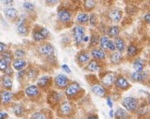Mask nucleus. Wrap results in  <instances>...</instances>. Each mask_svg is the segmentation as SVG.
Returning <instances> with one entry per match:
<instances>
[{
    "mask_svg": "<svg viewBox=\"0 0 150 119\" xmlns=\"http://www.w3.org/2000/svg\"><path fill=\"white\" fill-rule=\"evenodd\" d=\"M122 105L128 111H134L138 107V101L134 97H125L122 100Z\"/></svg>",
    "mask_w": 150,
    "mask_h": 119,
    "instance_id": "1",
    "label": "nucleus"
},
{
    "mask_svg": "<svg viewBox=\"0 0 150 119\" xmlns=\"http://www.w3.org/2000/svg\"><path fill=\"white\" fill-rule=\"evenodd\" d=\"M73 34H74L76 43L79 44L83 41L85 36V28L81 27V26H76L73 30Z\"/></svg>",
    "mask_w": 150,
    "mask_h": 119,
    "instance_id": "2",
    "label": "nucleus"
},
{
    "mask_svg": "<svg viewBox=\"0 0 150 119\" xmlns=\"http://www.w3.org/2000/svg\"><path fill=\"white\" fill-rule=\"evenodd\" d=\"M68 83H69V80L66 75L58 74L55 77V85L58 88H60V89L66 88L68 86Z\"/></svg>",
    "mask_w": 150,
    "mask_h": 119,
    "instance_id": "3",
    "label": "nucleus"
},
{
    "mask_svg": "<svg viewBox=\"0 0 150 119\" xmlns=\"http://www.w3.org/2000/svg\"><path fill=\"white\" fill-rule=\"evenodd\" d=\"M54 47L49 43H44L39 47V52L43 56H52L54 54Z\"/></svg>",
    "mask_w": 150,
    "mask_h": 119,
    "instance_id": "4",
    "label": "nucleus"
},
{
    "mask_svg": "<svg viewBox=\"0 0 150 119\" xmlns=\"http://www.w3.org/2000/svg\"><path fill=\"white\" fill-rule=\"evenodd\" d=\"M49 35V31L44 29V28H42L40 29H38L36 31H34L33 33V38L34 41H43V39H45Z\"/></svg>",
    "mask_w": 150,
    "mask_h": 119,
    "instance_id": "5",
    "label": "nucleus"
},
{
    "mask_svg": "<svg viewBox=\"0 0 150 119\" xmlns=\"http://www.w3.org/2000/svg\"><path fill=\"white\" fill-rule=\"evenodd\" d=\"M79 91H80L79 84L76 83H72L67 86V88L66 90V94L68 97H72V96H75L76 94H77Z\"/></svg>",
    "mask_w": 150,
    "mask_h": 119,
    "instance_id": "6",
    "label": "nucleus"
},
{
    "mask_svg": "<svg viewBox=\"0 0 150 119\" xmlns=\"http://www.w3.org/2000/svg\"><path fill=\"white\" fill-rule=\"evenodd\" d=\"M115 82V74L113 72H108L102 78V83L105 84L106 86H110Z\"/></svg>",
    "mask_w": 150,
    "mask_h": 119,
    "instance_id": "7",
    "label": "nucleus"
},
{
    "mask_svg": "<svg viewBox=\"0 0 150 119\" xmlns=\"http://www.w3.org/2000/svg\"><path fill=\"white\" fill-rule=\"evenodd\" d=\"M58 18H59L61 21L67 22V21L71 20L72 15H71V13L67 9H60L59 12H58Z\"/></svg>",
    "mask_w": 150,
    "mask_h": 119,
    "instance_id": "8",
    "label": "nucleus"
},
{
    "mask_svg": "<svg viewBox=\"0 0 150 119\" xmlns=\"http://www.w3.org/2000/svg\"><path fill=\"white\" fill-rule=\"evenodd\" d=\"M115 84H116L117 87H119V88H121L122 90L127 89L129 87V85H130L129 83H128V81L126 80L125 77H122V76H119L118 78L116 79Z\"/></svg>",
    "mask_w": 150,
    "mask_h": 119,
    "instance_id": "9",
    "label": "nucleus"
},
{
    "mask_svg": "<svg viewBox=\"0 0 150 119\" xmlns=\"http://www.w3.org/2000/svg\"><path fill=\"white\" fill-rule=\"evenodd\" d=\"M91 90H92V92L98 96L103 97V96H105V94H106L105 88H104L102 85H100V84H95V85H93V86L91 87Z\"/></svg>",
    "mask_w": 150,
    "mask_h": 119,
    "instance_id": "10",
    "label": "nucleus"
},
{
    "mask_svg": "<svg viewBox=\"0 0 150 119\" xmlns=\"http://www.w3.org/2000/svg\"><path fill=\"white\" fill-rule=\"evenodd\" d=\"M72 104H71L69 102H64L62 104L61 107H60V110H61V113L64 116H68L71 114V112H72Z\"/></svg>",
    "mask_w": 150,
    "mask_h": 119,
    "instance_id": "11",
    "label": "nucleus"
},
{
    "mask_svg": "<svg viewBox=\"0 0 150 119\" xmlns=\"http://www.w3.org/2000/svg\"><path fill=\"white\" fill-rule=\"evenodd\" d=\"M109 17L114 22H118L122 18V12L119 9H113L109 13Z\"/></svg>",
    "mask_w": 150,
    "mask_h": 119,
    "instance_id": "12",
    "label": "nucleus"
},
{
    "mask_svg": "<svg viewBox=\"0 0 150 119\" xmlns=\"http://www.w3.org/2000/svg\"><path fill=\"white\" fill-rule=\"evenodd\" d=\"M92 56L97 60H103L106 57V53L102 49H93L91 51Z\"/></svg>",
    "mask_w": 150,
    "mask_h": 119,
    "instance_id": "13",
    "label": "nucleus"
},
{
    "mask_svg": "<svg viewBox=\"0 0 150 119\" xmlns=\"http://www.w3.org/2000/svg\"><path fill=\"white\" fill-rule=\"evenodd\" d=\"M13 97V94L9 91H4L1 95H0V99L3 104H8L11 101V99Z\"/></svg>",
    "mask_w": 150,
    "mask_h": 119,
    "instance_id": "14",
    "label": "nucleus"
},
{
    "mask_svg": "<svg viewBox=\"0 0 150 119\" xmlns=\"http://www.w3.org/2000/svg\"><path fill=\"white\" fill-rule=\"evenodd\" d=\"M25 92L28 96L34 97L39 94V89L36 85H30V86H29L27 89L25 90Z\"/></svg>",
    "mask_w": 150,
    "mask_h": 119,
    "instance_id": "15",
    "label": "nucleus"
},
{
    "mask_svg": "<svg viewBox=\"0 0 150 119\" xmlns=\"http://www.w3.org/2000/svg\"><path fill=\"white\" fill-rule=\"evenodd\" d=\"M17 29H18V32L19 33V34H21V35H26V34H27V32H28V29H27V27H26L25 22H24L23 19H21V20L18 22Z\"/></svg>",
    "mask_w": 150,
    "mask_h": 119,
    "instance_id": "16",
    "label": "nucleus"
},
{
    "mask_svg": "<svg viewBox=\"0 0 150 119\" xmlns=\"http://www.w3.org/2000/svg\"><path fill=\"white\" fill-rule=\"evenodd\" d=\"M146 77V74L145 71H134V74H132V79L134 81H136V82H141L143 81L144 79Z\"/></svg>",
    "mask_w": 150,
    "mask_h": 119,
    "instance_id": "17",
    "label": "nucleus"
},
{
    "mask_svg": "<svg viewBox=\"0 0 150 119\" xmlns=\"http://www.w3.org/2000/svg\"><path fill=\"white\" fill-rule=\"evenodd\" d=\"M26 64H27L26 61L21 60V59H18L13 62V67H14V69L17 71H22V69L25 67Z\"/></svg>",
    "mask_w": 150,
    "mask_h": 119,
    "instance_id": "18",
    "label": "nucleus"
},
{
    "mask_svg": "<svg viewBox=\"0 0 150 119\" xmlns=\"http://www.w3.org/2000/svg\"><path fill=\"white\" fill-rule=\"evenodd\" d=\"M114 44H115V47L116 49L118 50L119 52H122L125 50V41H123V39L122 38H116L115 39V41H114Z\"/></svg>",
    "mask_w": 150,
    "mask_h": 119,
    "instance_id": "19",
    "label": "nucleus"
},
{
    "mask_svg": "<svg viewBox=\"0 0 150 119\" xmlns=\"http://www.w3.org/2000/svg\"><path fill=\"white\" fill-rule=\"evenodd\" d=\"M50 81H51V78L49 76H42L38 80V84H39V86H41V87H45L50 83Z\"/></svg>",
    "mask_w": 150,
    "mask_h": 119,
    "instance_id": "20",
    "label": "nucleus"
},
{
    "mask_svg": "<svg viewBox=\"0 0 150 119\" xmlns=\"http://www.w3.org/2000/svg\"><path fill=\"white\" fill-rule=\"evenodd\" d=\"M17 14H18L17 9L13 8H9L5 9V15L9 18H15L17 17Z\"/></svg>",
    "mask_w": 150,
    "mask_h": 119,
    "instance_id": "21",
    "label": "nucleus"
},
{
    "mask_svg": "<svg viewBox=\"0 0 150 119\" xmlns=\"http://www.w3.org/2000/svg\"><path fill=\"white\" fill-rule=\"evenodd\" d=\"M144 66H145V63H144V62H143L141 59L135 60V62H134V68L135 71H143V69H144Z\"/></svg>",
    "mask_w": 150,
    "mask_h": 119,
    "instance_id": "22",
    "label": "nucleus"
},
{
    "mask_svg": "<svg viewBox=\"0 0 150 119\" xmlns=\"http://www.w3.org/2000/svg\"><path fill=\"white\" fill-rule=\"evenodd\" d=\"M110 42V41L109 38L107 36H102L100 38V46H101L102 50H108Z\"/></svg>",
    "mask_w": 150,
    "mask_h": 119,
    "instance_id": "23",
    "label": "nucleus"
},
{
    "mask_svg": "<svg viewBox=\"0 0 150 119\" xmlns=\"http://www.w3.org/2000/svg\"><path fill=\"white\" fill-rule=\"evenodd\" d=\"M115 116H116L117 119H125V118L128 117V114H127V112L125 109L119 108L118 110L116 111Z\"/></svg>",
    "mask_w": 150,
    "mask_h": 119,
    "instance_id": "24",
    "label": "nucleus"
},
{
    "mask_svg": "<svg viewBox=\"0 0 150 119\" xmlns=\"http://www.w3.org/2000/svg\"><path fill=\"white\" fill-rule=\"evenodd\" d=\"M2 83H3L4 87L6 89H10L12 87V81H11L10 77L8 75H4L2 77Z\"/></svg>",
    "mask_w": 150,
    "mask_h": 119,
    "instance_id": "25",
    "label": "nucleus"
},
{
    "mask_svg": "<svg viewBox=\"0 0 150 119\" xmlns=\"http://www.w3.org/2000/svg\"><path fill=\"white\" fill-rule=\"evenodd\" d=\"M121 60H122V55L119 51L113 52L112 56H110V61H112V62H113V63H119L121 62Z\"/></svg>",
    "mask_w": 150,
    "mask_h": 119,
    "instance_id": "26",
    "label": "nucleus"
},
{
    "mask_svg": "<svg viewBox=\"0 0 150 119\" xmlns=\"http://www.w3.org/2000/svg\"><path fill=\"white\" fill-rule=\"evenodd\" d=\"M88 71H99L100 70V65L96 61H91L88 65Z\"/></svg>",
    "mask_w": 150,
    "mask_h": 119,
    "instance_id": "27",
    "label": "nucleus"
},
{
    "mask_svg": "<svg viewBox=\"0 0 150 119\" xmlns=\"http://www.w3.org/2000/svg\"><path fill=\"white\" fill-rule=\"evenodd\" d=\"M88 19H89V17L88 16V14H86V13H80V14L76 17V20H77V22L82 23V24L88 22Z\"/></svg>",
    "mask_w": 150,
    "mask_h": 119,
    "instance_id": "28",
    "label": "nucleus"
},
{
    "mask_svg": "<svg viewBox=\"0 0 150 119\" xmlns=\"http://www.w3.org/2000/svg\"><path fill=\"white\" fill-rule=\"evenodd\" d=\"M120 33V28L117 27V26H112V28H110L109 29V35L112 38H115L119 35Z\"/></svg>",
    "mask_w": 150,
    "mask_h": 119,
    "instance_id": "29",
    "label": "nucleus"
},
{
    "mask_svg": "<svg viewBox=\"0 0 150 119\" xmlns=\"http://www.w3.org/2000/svg\"><path fill=\"white\" fill-rule=\"evenodd\" d=\"M77 60L80 63H86L89 60V54L87 53V52H82V53H80L79 56H78Z\"/></svg>",
    "mask_w": 150,
    "mask_h": 119,
    "instance_id": "30",
    "label": "nucleus"
},
{
    "mask_svg": "<svg viewBox=\"0 0 150 119\" xmlns=\"http://www.w3.org/2000/svg\"><path fill=\"white\" fill-rule=\"evenodd\" d=\"M136 53H137V48H136L134 45H130L127 49V54L132 57V56H134Z\"/></svg>",
    "mask_w": 150,
    "mask_h": 119,
    "instance_id": "31",
    "label": "nucleus"
},
{
    "mask_svg": "<svg viewBox=\"0 0 150 119\" xmlns=\"http://www.w3.org/2000/svg\"><path fill=\"white\" fill-rule=\"evenodd\" d=\"M8 68V62L4 60L3 58L0 59V71H6V69Z\"/></svg>",
    "mask_w": 150,
    "mask_h": 119,
    "instance_id": "32",
    "label": "nucleus"
},
{
    "mask_svg": "<svg viewBox=\"0 0 150 119\" xmlns=\"http://www.w3.org/2000/svg\"><path fill=\"white\" fill-rule=\"evenodd\" d=\"M13 111H14V113H15L16 116H22L24 109H23V107L21 106V105L18 104V105H15V106H14Z\"/></svg>",
    "mask_w": 150,
    "mask_h": 119,
    "instance_id": "33",
    "label": "nucleus"
},
{
    "mask_svg": "<svg viewBox=\"0 0 150 119\" xmlns=\"http://www.w3.org/2000/svg\"><path fill=\"white\" fill-rule=\"evenodd\" d=\"M84 6L87 9L90 10L95 6V1H92V0H87V1L84 2Z\"/></svg>",
    "mask_w": 150,
    "mask_h": 119,
    "instance_id": "34",
    "label": "nucleus"
},
{
    "mask_svg": "<svg viewBox=\"0 0 150 119\" xmlns=\"http://www.w3.org/2000/svg\"><path fill=\"white\" fill-rule=\"evenodd\" d=\"M25 54H26V53H25V51H24L23 50H21V49H18V50H15V56H16V58H18V59H21V58L24 57Z\"/></svg>",
    "mask_w": 150,
    "mask_h": 119,
    "instance_id": "35",
    "label": "nucleus"
},
{
    "mask_svg": "<svg viewBox=\"0 0 150 119\" xmlns=\"http://www.w3.org/2000/svg\"><path fill=\"white\" fill-rule=\"evenodd\" d=\"M31 119H46V116L42 113H35L32 116Z\"/></svg>",
    "mask_w": 150,
    "mask_h": 119,
    "instance_id": "36",
    "label": "nucleus"
},
{
    "mask_svg": "<svg viewBox=\"0 0 150 119\" xmlns=\"http://www.w3.org/2000/svg\"><path fill=\"white\" fill-rule=\"evenodd\" d=\"M23 8L25 9H27V10H32L34 8V5L30 3V2H24L23 3Z\"/></svg>",
    "mask_w": 150,
    "mask_h": 119,
    "instance_id": "37",
    "label": "nucleus"
},
{
    "mask_svg": "<svg viewBox=\"0 0 150 119\" xmlns=\"http://www.w3.org/2000/svg\"><path fill=\"white\" fill-rule=\"evenodd\" d=\"M3 59L6 60V61L9 63L11 62V60H12V56H11V54L9 53V52H4V53H3Z\"/></svg>",
    "mask_w": 150,
    "mask_h": 119,
    "instance_id": "38",
    "label": "nucleus"
},
{
    "mask_svg": "<svg viewBox=\"0 0 150 119\" xmlns=\"http://www.w3.org/2000/svg\"><path fill=\"white\" fill-rule=\"evenodd\" d=\"M36 74H37V72L34 70H30V71L28 72V77L30 79H34Z\"/></svg>",
    "mask_w": 150,
    "mask_h": 119,
    "instance_id": "39",
    "label": "nucleus"
},
{
    "mask_svg": "<svg viewBox=\"0 0 150 119\" xmlns=\"http://www.w3.org/2000/svg\"><path fill=\"white\" fill-rule=\"evenodd\" d=\"M98 42H99V38H98V37L97 36H92V38H91V43H90V45L91 46H95Z\"/></svg>",
    "mask_w": 150,
    "mask_h": 119,
    "instance_id": "40",
    "label": "nucleus"
},
{
    "mask_svg": "<svg viewBox=\"0 0 150 119\" xmlns=\"http://www.w3.org/2000/svg\"><path fill=\"white\" fill-rule=\"evenodd\" d=\"M115 49H116V47H115L114 42H112V41H110V44H109V47H108V50H112V51H114Z\"/></svg>",
    "mask_w": 150,
    "mask_h": 119,
    "instance_id": "41",
    "label": "nucleus"
},
{
    "mask_svg": "<svg viewBox=\"0 0 150 119\" xmlns=\"http://www.w3.org/2000/svg\"><path fill=\"white\" fill-rule=\"evenodd\" d=\"M6 50V45L3 42H0V52H5Z\"/></svg>",
    "mask_w": 150,
    "mask_h": 119,
    "instance_id": "42",
    "label": "nucleus"
},
{
    "mask_svg": "<svg viewBox=\"0 0 150 119\" xmlns=\"http://www.w3.org/2000/svg\"><path fill=\"white\" fill-rule=\"evenodd\" d=\"M89 19H90V24H91V25H93V26H95V25H96V19H95V16L91 15V16H90V18H89Z\"/></svg>",
    "mask_w": 150,
    "mask_h": 119,
    "instance_id": "43",
    "label": "nucleus"
},
{
    "mask_svg": "<svg viewBox=\"0 0 150 119\" xmlns=\"http://www.w3.org/2000/svg\"><path fill=\"white\" fill-rule=\"evenodd\" d=\"M62 68L64 69V71H67V74H70V72H71V71H70L69 67H68L67 65H66V64H64V65L62 66Z\"/></svg>",
    "mask_w": 150,
    "mask_h": 119,
    "instance_id": "44",
    "label": "nucleus"
},
{
    "mask_svg": "<svg viewBox=\"0 0 150 119\" xmlns=\"http://www.w3.org/2000/svg\"><path fill=\"white\" fill-rule=\"evenodd\" d=\"M8 117V114L5 112H0V119H6Z\"/></svg>",
    "mask_w": 150,
    "mask_h": 119,
    "instance_id": "45",
    "label": "nucleus"
},
{
    "mask_svg": "<svg viewBox=\"0 0 150 119\" xmlns=\"http://www.w3.org/2000/svg\"><path fill=\"white\" fill-rule=\"evenodd\" d=\"M107 104H108V106L110 108H112V99H110V97L107 98Z\"/></svg>",
    "mask_w": 150,
    "mask_h": 119,
    "instance_id": "46",
    "label": "nucleus"
},
{
    "mask_svg": "<svg viewBox=\"0 0 150 119\" xmlns=\"http://www.w3.org/2000/svg\"><path fill=\"white\" fill-rule=\"evenodd\" d=\"M5 72H6V75H8H8H11V74H13V71H12L11 68L8 67V69H6V71Z\"/></svg>",
    "mask_w": 150,
    "mask_h": 119,
    "instance_id": "47",
    "label": "nucleus"
},
{
    "mask_svg": "<svg viewBox=\"0 0 150 119\" xmlns=\"http://www.w3.org/2000/svg\"><path fill=\"white\" fill-rule=\"evenodd\" d=\"M145 20L146 22H149L150 23V14H147V15L145 16Z\"/></svg>",
    "mask_w": 150,
    "mask_h": 119,
    "instance_id": "48",
    "label": "nucleus"
},
{
    "mask_svg": "<svg viewBox=\"0 0 150 119\" xmlns=\"http://www.w3.org/2000/svg\"><path fill=\"white\" fill-rule=\"evenodd\" d=\"M88 119H99V117H98L96 115H91L88 117Z\"/></svg>",
    "mask_w": 150,
    "mask_h": 119,
    "instance_id": "49",
    "label": "nucleus"
},
{
    "mask_svg": "<svg viewBox=\"0 0 150 119\" xmlns=\"http://www.w3.org/2000/svg\"><path fill=\"white\" fill-rule=\"evenodd\" d=\"M11 3H13V1H4V4L5 5H9Z\"/></svg>",
    "mask_w": 150,
    "mask_h": 119,
    "instance_id": "50",
    "label": "nucleus"
},
{
    "mask_svg": "<svg viewBox=\"0 0 150 119\" xmlns=\"http://www.w3.org/2000/svg\"><path fill=\"white\" fill-rule=\"evenodd\" d=\"M83 41H85V42H86V41H88V37H84V38H83Z\"/></svg>",
    "mask_w": 150,
    "mask_h": 119,
    "instance_id": "51",
    "label": "nucleus"
},
{
    "mask_svg": "<svg viewBox=\"0 0 150 119\" xmlns=\"http://www.w3.org/2000/svg\"><path fill=\"white\" fill-rule=\"evenodd\" d=\"M110 117H113V111H112V110H110Z\"/></svg>",
    "mask_w": 150,
    "mask_h": 119,
    "instance_id": "52",
    "label": "nucleus"
},
{
    "mask_svg": "<svg viewBox=\"0 0 150 119\" xmlns=\"http://www.w3.org/2000/svg\"><path fill=\"white\" fill-rule=\"evenodd\" d=\"M149 99H150V94H149Z\"/></svg>",
    "mask_w": 150,
    "mask_h": 119,
    "instance_id": "53",
    "label": "nucleus"
},
{
    "mask_svg": "<svg viewBox=\"0 0 150 119\" xmlns=\"http://www.w3.org/2000/svg\"><path fill=\"white\" fill-rule=\"evenodd\" d=\"M0 78H1V77H0Z\"/></svg>",
    "mask_w": 150,
    "mask_h": 119,
    "instance_id": "54",
    "label": "nucleus"
}]
</instances>
